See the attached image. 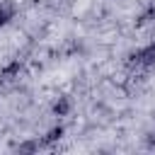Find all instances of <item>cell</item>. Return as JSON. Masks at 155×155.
Masks as SVG:
<instances>
[{"label":"cell","mask_w":155,"mask_h":155,"mask_svg":"<svg viewBox=\"0 0 155 155\" xmlns=\"http://www.w3.org/2000/svg\"><path fill=\"white\" fill-rule=\"evenodd\" d=\"M126 65L128 68H145V70L155 68V41H150V44H145L136 51H128Z\"/></svg>","instance_id":"obj_1"},{"label":"cell","mask_w":155,"mask_h":155,"mask_svg":"<svg viewBox=\"0 0 155 155\" xmlns=\"http://www.w3.org/2000/svg\"><path fill=\"white\" fill-rule=\"evenodd\" d=\"M51 111H53V116H68V114L73 111V99H70L68 94L56 97L53 104H51Z\"/></svg>","instance_id":"obj_2"},{"label":"cell","mask_w":155,"mask_h":155,"mask_svg":"<svg viewBox=\"0 0 155 155\" xmlns=\"http://www.w3.org/2000/svg\"><path fill=\"white\" fill-rule=\"evenodd\" d=\"M15 17H17V5H15L12 0L0 2V27H7Z\"/></svg>","instance_id":"obj_3"},{"label":"cell","mask_w":155,"mask_h":155,"mask_svg":"<svg viewBox=\"0 0 155 155\" xmlns=\"http://www.w3.org/2000/svg\"><path fill=\"white\" fill-rule=\"evenodd\" d=\"M19 70H22L19 61H12V63H7V65L0 70V82H10V80L19 78Z\"/></svg>","instance_id":"obj_4"},{"label":"cell","mask_w":155,"mask_h":155,"mask_svg":"<svg viewBox=\"0 0 155 155\" xmlns=\"http://www.w3.org/2000/svg\"><path fill=\"white\" fill-rule=\"evenodd\" d=\"M63 133H65V128H63V126H53V128H48V131H46V136L41 138V148H44V145H51V143H56V140H61V138H63Z\"/></svg>","instance_id":"obj_5"},{"label":"cell","mask_w":155,"mask_h":155,"mask_svg":"<svg viewBox=\"0 0 155 155\" xmlns=\"http://www.w3.org/2000/svg\"><path fill=\"white\" fill-rule=\"evenodd\" d=\"M153 19H155V7H145L143 12H138V15H136L133 24H136V27H145V24H150Z\"/></svg>","instance_id":"obj_6"},{"label":"cell","mask_w":155,"mask_h":155,"mask_svg":"<svg viewBox=\"0 0 155 155\" xmlns=\"http://www.w3.org/2000/svg\"><path fill=\"white\" fill-rule=\"evenodd\" d=\"M39 148H41V140H22V143L15 145L17 153H36Z\"/></svg>","instance_id":"obj_7"},{"label":"cell","mask_w":155,"mask_h":155,"mask_svg":"<svg viewBox=\"0 0 155 155\" xmlns=\"http://www.w3.org/2000/svg\"><path fill=\"white\" fill-rule=\"evenodd\" d=\"M143 145H145L148 150H155V131H145V136H143Z\"/></svg>","instance_id":"obj_8"},{"label":"cell","mask_w":155,"mask_h":155,"mask_svg":"<svg viewBox=\"0 0 155 155\" xmlns=\"http://www.w3.org/2000/svg\"><path fill=\"white\" fill-rule=\"evenodd\" d=\"M153 121H155V109H153Z\"/></svg>","instance_id":"obj_9"}]
</instances>
